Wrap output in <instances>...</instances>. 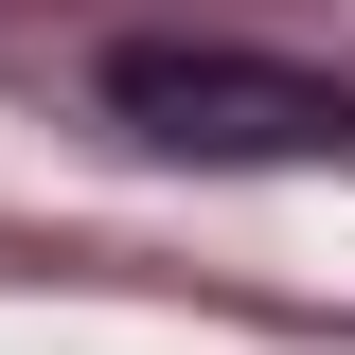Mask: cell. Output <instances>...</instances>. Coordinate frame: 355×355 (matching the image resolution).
<instances>
[{"mask_svg": "<svg viewBox=\"0 0 355 355\" xmlns=\"http://www.w3.org/2000/svg\"><path fill=\"white\" fill-rule=\"evenodd\" d=\"M89 89L160 160H338L355 142V89L302 71V53H249V36H107Z\"/></svg>", "mask_w": 355, "mask_h": 355, "instance_id": "cell-1", "label": "cell"}]
</instances>
